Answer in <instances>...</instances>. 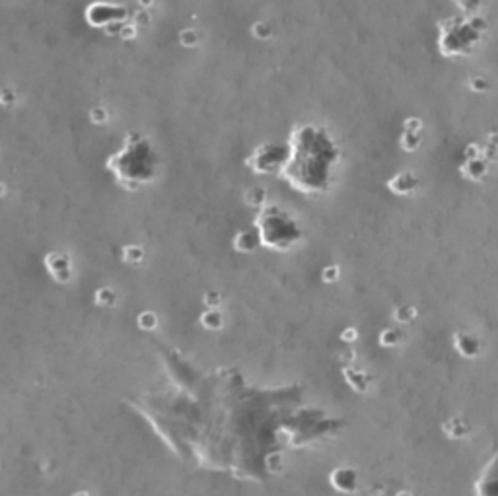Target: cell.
<instances>
[{
  "mask_svg": "<svg viewBox=\"0 0 498 496\" xmlns=\"http://www.w3.org/2000/svg\"><path fill=\"white\" fill-rule=\"evenodd\" d=\"M138 35V27L133 25V23H123L121 30H119V37L125 39V41H131V39H136Z\"/></svg>",
  "mask_w": 498,
  "mask_h": 496,
  "instance_id": "cell-29",
  "label": "cell"
},
{
  "mask_svg": "<svg viewBox=\"0 0 498 496\" xmlns=\"http://www.w3.org/2000/svg\"><path fill=\"white\" fill-rule=\"evenodd\" d=\"M469 88H471V92H475V94H483V92H487L488 90V82L485 80V78L475 76L469 80Z\"/></svg>",
  "mask_w": 498,
  "mask_h": 496,
  "instance_id": "cell-31",
  "label": "cell"
},
{
  "mask_svg": "<svg viewBox=\"0 0 498 496\" xmlns=\"http://www.w3.org/2000/svg\"><path fill=\"white\" fill-rule=\"evenodd\" d=\"M4 195H6V185H4V183H0V198L4 197Z\"/></svg>",
  "mask_w": 498,
  "mask_h": 496,
  "instance_id": "cell-34",
  "label": "cell"
},
{
  "mask_svg": "<svg viewBox=\"0 0 498 496\" xmlns=\"http://www.w3.org/2000/svg\"><path fill=\"white\" fill-rule=\"evenodd\" d=\"M286 148V160L278 173L290 187L306 195L325 193L331 187L333 167L341 160V150L329 131L310 123L300 125L290 134Z\"/></svg>",
  "mask_w": 498,
  "mask_h": 496,
  "instance_id": "cell-1",
  "label": "cell"
},
{
  "mask_svg": "<svg viewBox=\"0 0 498 496\" xmlns=\"http://www.w3.org/2000/svg\"><path fill=\"white\" fill-rule=\"evenodd\" d=\"M454 348L463 358H477L481 353V342L475 335H471L467 331H457L454 335Z\"/></svg>",
  "mask_w": 498,
  "mask_h": 496,
  "instance_id": "cell-11",
  "label": "cell"
},
{
  "mask_svg": "<svg viewBox=\"0 0 498 496\" xmlns=\"http://www.w3.org/2000/svg\"><path fill=\"white\" fill-rule=\"evenodd\" d=\"M259 243L273 251H290L302 240V228L296 218L277 205H265L259 209L253 220Z\"/></svg>",
  "mask_w": 498,
  "mask_h": 496,
  "instance_id": "cell-4",
  "label": "cell"
},
{
  "mask_svg": "<svg viewBox=\"0 0 498 496\" xmlns=\"http://www.w3.org/2000/svg\"><path fill=\"white\" fill-rule=\"evenodd\" d=\"M343 377L356 393H366L370 389V386H372V375L364 372V370H356V368H350V366L343 368Z\"/></svg>",
  "mask_w": 498,
  "mask_h": 496,
  "instance_id": "cell-12",
  "label": "cell"
},
{
  "mask_svg": "<svg viewBox=\"0 0 498 496\" xmlns=\"http://www.w3.org/2000/svg\"><path fill=\"white\" fill-rule=\"evenodd\" d=\"M245 205L253 209H263L267 205V191L263 187H251L245 191Z\"/></svg>",
  "mask_w": 498,
  "mask_h": 496,
  "instance_id": "cell-16",
  "label": "cell"
},
{
  "mask_svg": "<svg viewBox=\"0 0 498 496\" xmlns=\"http://www.w3.org/2000/svg\"><path fill=\"white\" fill-rule=\"evenodd\" d=\"M94 302L98 308H113L117 304V294L111 290V288L103 286L100 290H96V296H94Z\"/></svg>",
  "mask_w": 498,
  "mask_h": 496,
  "instance_id": "cell-18",
  "label": "cell"
},
{
  "mask_svg": "<svg viewBox=\"0 0 498 496\" xmlns=\"http://www.w3.org/2000/svg\"><path fill=\"white\" fill-rule=\"evenodd\" d=\"M419 187H421V179L409 169L399 171L388 181V189L393 195H399V197H411V195H415L419 191Z\"/></svg>",
  "mask_w": 498,
  "mask_h": 496,
  "instance_id": "cell-7",
  "label": "cell"
},
{
  "mask_svg": "<svg viewBox=\"0 0 498 496\" xmlns=\"http://www.w3.org/2000/svg\"><path fill=\"white\" fill-rule=\"evenodd\" d=\"M127 8L119 4H92L86 10V20L96 27H103L105 33L119 35L123 23H127Z\"/></svg>",
  "mask_w": 498,
  "mask_h": 496,
  "instance_id": "cell-6",
  "label": "cell"
},
{
  "mask_svg": "<svg viewBox=\"0 0 498 496\" xmlns=\"http://www.w3.org/2000/svg\"><path fill=\"white\" fill-rule=\"evenodd\" d=\"M358 337H360V333H358V329L356 327H346V329L341 333V341L343 342H355V341H358Z\"/></svg>",
  "mask_w": 498,
  "mask_h": 496,
  "instance_id": "cell-32",
  "label": "cell"
},
{
  "mask_svg": "<svg viewBox=\"0 0 498 496\" xmlns=\"http://www.w3.org/2000/svg\"><path fill=\"white\" fill-rule=\"evenodd\" d=\"M179 43L183 45V47H197L200 41V35L197 30H193V27H185V30H181L178 35Z\"/></svg>",
  "mask_w": 498,
  "mask_h": 496,
  "instance_id": "cell-23",
  "label": "cell"
},
{
  "mask_svg": "<svg viewBox=\"0 0 498 496\" xmlns=\"http://www.w3.org/2000/svg\"><path fill=\"white\" fill-rule=\"evenodd\" d=\"M199 323L204 327V329L218 331V329H222V325H224V315H222L220 309H204V311L200 313Z\"/></svg>",
  "mask_w": 498,
  "mask_h": 496,
  "instance_id": "cell-14",
  "label": "cell"
},
{
  "mask_svg": "<svg viewBox=\"0 0 498 496\" xmlns=\"http://www.w3.org/2000/svg\"><path fill=\"white\" fill-rule=\"evenodd\" d=\"M45 267L53 275V278L58 280V282H68L72 278L70 257L67 253H63V251H51V253L45 257Z\"/></svg>",
  "mask_w": 498,
  "mask_h": 496,
  "instance_id": "cell-8",
  "label": "cell"
},
{
  "mask_svg": "<svg viewBox=\"0 0 498 496\" xmlns=\"http://www.w3.org/2000/svg\"><path fill=\"white\" fill-rule=\"evenodd\" d=\"M90 121L94 125H105L109 121V113L105 107H92L90 109Z\"/></svg>",
  "mask_w": 498,
  "mask_h": 496,
  "instance_id": "cell-25",
  "label": "cell"
},
{
  "mask_svg": "<svg viewBox=\"0 0 498 496\" xmlns=\"http://www.w3.org/2000/svg\"><path fill=\"white\" fill-rule=\"evenodd\" d=\"M377 341H379V344L384 348H391V346H397L399 342L403 341V335H401V331L397 327H386V329L379 333Z\"/></svg>",
  "mask_w": 498,
  "mask_h": 496,
  "instance_id": "cell-17",
  "label": "cell"
},
{
  "mask_svg": "<svg viewBox=\"0 0 498 496\" xmlns=\"http://www.w3.org/2000/svg\"><path fill=\"white\" fill-rule=\"evenodd\" d=\"M421 134H413V132H401V138H399V144L405 152H417L419 146H421Z\"/></svg>",
  "mask_w": 498,
  "mask_h": 496,
  "instance_id": "cell-21",
  "label": "cell"
},
{
  "mask_svg": "<svg viewBox=\"0 0 498 496\" xmlns=\"http://www.w3.org/2000/svg\"><path fill=\"white\" fill-rule=\"evenodd\" d=\"M251 35L255 39H259V41H267L273 35V27H271V23L267 22H255L251 25Z\"/></svg>",
  "mask_w": 498,
  "mask_h": 496,
  "instance_id": "cell-24",
  "label": "cell"
},
{
  "mask_svg": "<svg viewBox=\"0 0 498 496\" xmlns=\"http://www.w3.org/2000/svg\"><path fill=\"white\" fill-rule=\"evenodd\" d=\"M123 261L131 265H138L144 261V247L140 245H125L123 247Z\"/></svg>",
  "mask_w": 498,
  "mask_h": 496,
  "instance_id": "cell-20",
  "label": "cell"
},
{
  "mask_svg": "<svg viewBox=\"0 0 498 496\" xmlns=\"http://www.w3.org/2000/svg\"><path fill=\"white\" fill-rule=\"evenodd\" d=\"M202 304H204V308L207 309H218L222 304V296L218 292H207L204 296H202Z\"/></svg>",
  "mask_w": 498,
  "mask_h": 496,
  "instance_id": "cell-27",
  "label": "cell"
},
{
  "mask_svg": "<svg viewBox=\"0 0 498 496\" xmlns=\"http://www.w3.org/2000/svg\"><path fill=\"white\" fill-rule=\"evenodd\" d=\"M158 167L160 158L156 148L138 132H129L121 150L107 160V169L115 173L117 183L127 191H136L156 181L160 173Z\"/></svg>",
  "mask_w": 498,
  "mask_h": 496,
  "instance_id": "cell-2",
  "label": "cell"
},
{
  "mask_svg": "<svg viewBox=\"0 0 498 496\" xmlns=\"http://www.w3.org/2000/svg\"><path fill=\"white\" fill-rule=\"evenodd\" d=\"M442 430L450 438H465L469 434V428L461 419H450L442 424Z\"/></svg>",
  "mask_w": 498,
  "mask_h": 496,
  "instance_id": "cell-15",
  "label": "cell"
},
{
  "mask_svg": "<svg viewBox=\"0 0 498 496\" xmlns=\"http://www.w3.org/2000/svg\"><path fill=\"white\" fill-rule=\"evenodd\" d=\"M339 276H341V269L337 267V265H329V267H325L323 271H321V280L323 282H337L339 280Z\"/></svg>",
  "mask_w": 498,
  "mask_h": 496,
  "instance_id": "cell-26",
  "label": "cell"
},
{
  "mask_svg": "<svg viewBox=\"0 0 498 496\" xmlns=\"http://www.w3.org/2000/svg\"><path fill=\"white\" fill-rule=\"evenodd\" d=\"M417 317V309L413 306H401V308H395L393 313H391V319L399 323V325H407L411 321Z\"/></svg>",
  "mask_w": 498,
  "mask_h": 496,
  "instance_id": "cell-19",
  "label": "cell"
},
{
  "mask_svg": "<svg viewBox=\"0 0 498 496\" xmlns=\"http://www.w3.org/2000/svg\"><path fill=\"white\" fill-rule=\"evenodd\" d=\"M288 154L286 144L263 142L245 158V167L257 176H271L278 173Z\"/></svg>",
  "mask_w": 498,
  "mask_h": 496,
  "instance_id": "cell-5",
  "label": "cell"
},
{
  "mask_svg": "<svg viewBox=\"0 0 498 496\" xmlns=\"http://www.w3.org/2000/svg\"><path fill=\"white\" fill-rule=\"evenodd\" d=\"M397 496H413L409 492V490H401V492H397Z\"/></svg>",
  "mask_w": 498,
  "mask_h": 496,
  "instance_id": "cell-35",
  "label": "cell"
},
{
  "mask_svg": "<svg viewBox=\"0 0 498 496\" xmlns=\"http://www.w3.org/2000/svg\"><path fill=\"white\" fill-rule=\"evenodd\" d=\"M459 171L465 179L469 181H483L488 173V162L481 156V158H463V162L459 165Z\"/></svg>",
  "mask_w": 498,
  "mask_h": 496,
  "instance_id": "cell-10",
  "label": "cell"
},
{
  "mask_svg": "<svg viewBox=\"0 0 498 496\" xmlns=\"http://www.w3.org/2000/svg\"><path fill=\"white\" fill-rule=\"evenodd\" d=\"M16 103V92L14 90H0V105H4V107H12Z\"/></svg>",
  "mask_w": 498,
  "mask_h": 496,
  "instance_id": "cell-30",
  "label": "cell"
},
{
  "mask_svg": "<svg viewBox=\"0 0 498 496\" xmlns=\"http://www.w3.org/2000/svg\"><path fill=\"white\" fill-rule=\"evenodd\" d=\"M329 479H331V485L344 494H353L358 488V475L353 467H337L329 475Z\"/></svg>",
  "mask_w": 498,
  "mask_h": 496,
  "instance_id": "cell-9",
  "label": "cell"
},
{
  "mask_svg": "<svg viewBox=\"0 0 498 496\" xmlns=\"http://www.w3.org/2000/svg\"><path fill=\"white\" fill-rule=\"evenodd\" d=\"M150 23V16H148V12H136L134 14V22H133V25H136V27H140V25H148Z\"/></svg>",
  "mask_w": 498,
  "mask_h": 496,
  "instance_id": "cell-33",
  "label": "cell"
},
{
  "mask_svg": "<svg viewBox=\"0 0 498 496\" xmlns=\"http://www.w3.org/2000/svg\"><path fill=\"white\" fill-rule=\"evenodd\" d=\"M232 245L236 251L240 253H253L257 247H261L259 238H257V231L255 230H240L236 231L232 240Z\"/></svg>",
  "mask_w": 498,
  "mask_h": 496,
  "instance_id": "cell-13",
  "label": "cell"
},
{
  "mask_svg": "<svg viewBox=\"0 0 498 496\" xmlns=\"http://www.w3.org/2000/svg\"><path fill=\"white\" fill-rule=\"evenodd\" d=\"M74 496H88L86 492H80V494H74Z\"/></svg>",
  "mask_w": 498,
  "mask_h": 496,
  "instance_id": "cell-36",
  "label": "cell"
},
{
  "mask_svg": "<svg viewBox=\"0 0 498 496\" xmlns=\"http://www.w3.org/2000/svg\"><path fill=\"white\" fill-rule=\"evenodd\" d=\"M403 131L405 132H413V134H421L422 131V121L419 117H409L403 121Z\"/></svg>",
  "mask_w": 498,
  "mask_h": 496,
  "instance_id": "cell-28",
  "label": "cell"
},
{
  "mask_svg": "<svg viewBox=\"0 0 498 496\" xmlns=\"http://www.w3.org/2000/svg\"><path fill=\"white\" fill-rule=\"evenodd\" d=\"M487 33V20L481 16H452L438 23V49L448 59L469 56Z\"/></svg>",
  "mask_w": 498,
  "mask_h": 496,
  "instance_id": "cell-3",
  "label": "cell"
},
{
  "mask_svg": "<svg viewBox=\"0 0 498 496\" xmlns=\"http://www.w3.org/2000/svg\"><path fill=\"white\" fill-rule=\"evenodd\" d=\"M136 325L142 331H154L158 327V315H156L154 311L146 309V311L136 315Z\"/></svg>",
  "mask_w": 498,
  "mask_h": 496,
  "instance_id": "cell-22",
  "label": "cell"
}]
</instances>
